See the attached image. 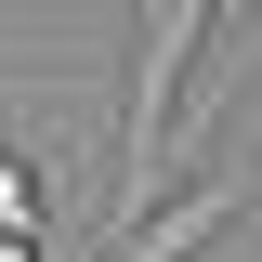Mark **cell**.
<instances>
[{"label":"cell","mask_w":262,"mask_h":262,"mask_svg":"<svg viewBox=\"0 0 262 262\" xmlns=\"http://www.w3.org/2000/svg\"><path fill=\"white\" fill-rule=\"evenodd\" d=\"M210 13L223 0H131V66H118V210H144L158 196V170H170V131H184V79H196V53H210Z\"/></svg>","instance_id":"6da1fadb"},{"label":"cell","mask_w":262,"mask_h":262,"mask_svg":"<svg viewBox=\"0 0 262 262\" xmlns=\"http://www.w3.org/2000/svg\"><path fill=\"white\" fill-rule=\"evenodd\" d=\"M223 223H249V184H236V170H210V184H196L184 210H144V223H131L105 262H196V249H210Z\"/></svg>","instance_id":"7a4b0ae2"},{"label":"cell","mask_w":262,"mask_h":262,"mask_svg":"<svg viewBox=\"0 0 262 262\" xmlns=\"http://www.w3.org/2000/svg\"><path fill=\"white\" fill-rule=\"evenodd\" d=\"M0 236H39V158L0 144Z\"/></svg>","instance_id":"3957f363"},{"label":"cell","mask_w":262,"mask_h":262,"mask_svg":"<svg viewBox=\"0 0 262 262\" xmlns=\"http://www.w3.org/2000/svg\"><path fill=\"white\" fill-rule=\"evenodd\" d=\"M0 262H39V236H0Z\"/></svg>","instance_id":"277c9868"},{"label":"cell","mask_w":262,"mask_h":262,"mask_svg":"<svg viewBox=\"0 0 262 262\" xmlns=\"http://www.w3.org/2000/svg\"><path fill=\"white\" fill-rule=\"evenodd\" d=\"M249 79H262V66H249Z\"/></svg>","instance_id":"5b68a950"}]
</instances>
